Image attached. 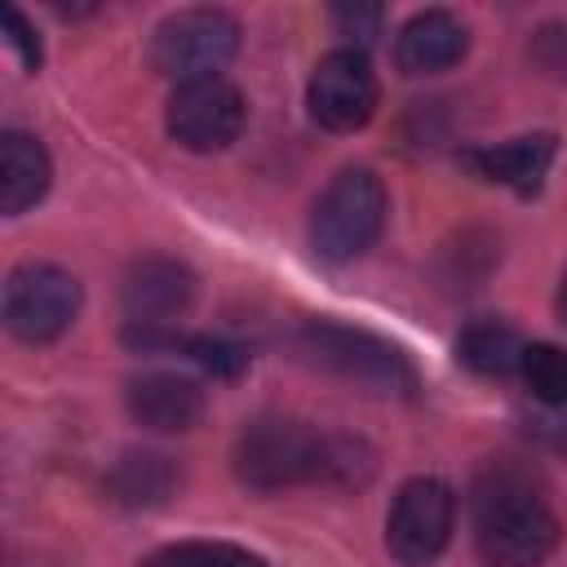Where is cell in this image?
<instances>
[{
	"mask_svg": "<svg viewBox=\"0 0 567 567\" xmlns=\"http://www.w3.org/2000/svg\"><path fill=\"white\" fill-rule=\"evenodd\" d=\"M235 474L252 492H284L297 483L354 487L372 474V452L346 434H319L292 416H261L235 443Z\"/></svg>",
	"mask_w": 567,
	"mask_h": 567,
	"instance_id": "6da1fadb",
	"label": "cell"
},
{
	"mask_svg": "<svg viewBox=\"0 0 567 567\" xmlns=\"http://www.w3.org/2000/svg\"><path fill=\"white\" fill-rule=\"evenodd\" d=\"M474 545L487 567H536L558 545V514L527 470L492 461L474 478Z\"/></svg>",
	"mask_w": 567,
	"mask_h": 567,
	"instance_id": "7a4b0ae2",
	"label": "cell"
},
{
	"mask_svg": "<svg viewBox=\"0 0 567 567\" xmlns=\"http://www.w3.org/2000/svg\"><path fill=\"white\" fill-rule=\"evenodd\" d=\"M390 213L385 186L372 168H341L310 213V244L323 261H350L381 235Z\"/></svg>",
	"mask_w": 567,
	"mask_h": 567,
	"instance_id": "3957f363",
	"label": "cell"
},
{
	"mask_svg": "<svg viewBox=\"0 0 567 567\" xmlns=\"http://www.w3.org/2000/svg\"><path fill=\"white\" fill-rule=\"evenodd\" d=\"M301 350L319 368H328V372H337V377H346L372 394H399V399L416 394V368L408 363V354L399 346L363 332V328L310 319L301 328Z\"/></svg>",
	"mask_w": 567,
	"mask_h": 567,
	"instance_id": "277c9868",
	"label": "cell"
},
{
	"mask_svg": "<svg viewBox=\"0 0 567 567\" xmlns=\"http://www.w3.org/2000/svg\"><path fill=\"white\" fill-rule=\"evenodd\" d=\"M239 49V22L226 9H177L155 27L151 40V66L177 84L199 75H221V66Z\"/></svg>",
	"mask_w": 567,
	"mask_h": 567,
	"instance_id": "5b68a950",
	"label": "cell"
},
{
	"mask_svg": "<svg viewBox=\"0 0 567 567\" xmlns=\"http://www.w3.org/2000/svg\"><path fill=\"white\" fill-rule=\"evenodd\" d=\"M80 310V279L62 266L49 261H27L18 270H9L4 279V328L27 341V346H44L58 341Z\"/></svg>",
	"mask_w": 567,
	"mask_h": 567,
	"instance_id": "8992f818",
	"label": "cell"
},
{
	"mask_svg": "<svg viewBox=\"0 0 567 567\" xmlns=\"http://www.w3.org/2000/svg\"><path fill=\"white\" fill-rule=\"evenodd\" d=\"M456 527V496L443 478H408L385 514V549L403 567L434 563Z\"/></svg>",
	"mask_w": 567,
	"mask_h": 567,
	"instance_id": "52a82bcc",
	"label": "cell"
},
{
	"mask_svg": "<svg viewBox=\"0 0 567 567\" xmlns=\"http://www.w3.org/2000/svg\"><path fill=\"white\" fill-rule=\"evenodd\" d=\"M377 97H381L377 71H372L368 53L354 44L323 53L310 71V84H306V106H310L315 124H323L332 133L363 128L377 111Z\"/></svg>",
	"mask_w": 567,
	"mask_h": 567,
	"instance_id": "ba28073f",
	"label": "cell"
},
{
	"mask_svg": "<svg viewBox=\"0 0 567 567\" xmlns=\"http://www.w3.org/2000/svg\"><path fill=\"white\" fill-rule=\"evenodd\" d=\"M244 93L226 75H199L173 89L168 97V133L186 151H226L244 128Z\"/></svg>",
	"mask_w": 567,
	"mask_h": 567,
	"instance_id": "9c48e42d",
	"label": "cell"
},
{
	"mask_svg": "<svg viewBox=\"0 0 567 567\" xmlns=\"http://www.w3.org/2000/svg\"><path fill=\"white\" fill-rule=\"evenodd\" d=\"M195 297V275L173 261V257H137L120 284V301L133 328L159 332L164 323H173Z\"/></svg>",
	"mask_w": 567,
	"mask_h": 567,
	"instance_id": "30bf717a",
	"label": "cell"
},
{
	"mask_svg": "<svg viewBox=\"0 0 567 567\" xmlns=\"http://www.w3.org/2000/svg\"><path fill=\"white\" fill-rule=\"evenodd\" d=\"M128 416L155 434H186L204 416V390L177 372H142L128 381Z\"/></svg>",
	"mask_w": 567,
	"mask_h": 567,
	"instance_id": "8fae6325",
	"label": "cell"
},
{
	"mask_svg": "<svg viewBox=\"0 0 567 567\" xmlns=\"http://www.w3.org/2000/svg\"><path fill=\"white\" fill-rule=\"evenodd\" d=\"M470 49V31L456 13L447 9H425L416 18H408L394 35V62L403 75H439L447 66H456Z\"/></svg>",
	"mask_w": 567,
	"mask_h": 567,
	"instance_id": "7c38bea8",
	"label": "cell"
},
{
	"mask_svg": "<svg viewBox=\"0 0 567 567\" xmlns=\"http://www.w3.org/2000/svg\"><path fill=\"white\" fill-rule=\"evenodd\" d=\"M554 133H532V137H514L501 146H478L470 151V168L496 186H509L518 195H536L549 164H554Z\"/></svg>",
	"mask_w": 567,
	"mask_h": 567,
	"instance_id": "4fadbf2b",
	"label": "cell"
},
{
	"mask_svg": "<svg viewBox=\"0 0 567 567\" xmlns=\"http://www.w3.org/2000/svg\"><path fill=\"white\" fill-rule=\"evenodd\" d=\"M49 151L31 133H4L0 137V213L18 217L49 190Z\"/></svg>",
	"mask_w": 567,
	"mask_h": 567,
	"instance_id": "5bb4252c",
	"label": "cell"
},
{
	"mask_svg": "<svg viewBox=\"0 0 567 567\" xmlns=\"http://www.w3.org/2000/svg\"><path fill=\"white\" fill-rule=\"evenodd\" d=\"M523 337L505 319H474L456 337V359L478 377H509L523 363Z\"/></svg>",
	"mask_w": 567,
	"mask_h": 567,
	"instance_id": "9a60e30c",
	"label": "cell"
},
{
	"mask_svg": "<svg viewBox=\"0 0 567 567\" xmlns=\"http://www.w3.org/2000/svg\"><path fill=\"white\" fill-rule=\"evenodd\" d=\"M173 478H177V474H173L168 456L128 452V456L120 461L111 487H115V496L128 501V505H155V501H164V496L173 492Z\"/></svg>",
	"mask_w": 567,
	"mask_h": 567,
	"instance_id": "2e32d148",
	"label": "cell"
},
{
	"mask_svg": "<svg viewBox=\"0 0 567 567\" xmlns=\"http://www.w3.org/2000/svg\"><path fill=\"white\" fill-rule=\"evenodd\" d=\"M146 567H266V558L230 540H182V545L151 554Z\"/></svg>",
	"mask_w": 567,
	"mask_h": 567,
	"instance_id": "e0dca14e",
	"label": "cell"
},
{
	"mask_svg": "<svg viewBox=\"0 0 567 567\" xmlns=\"http://www.w3.org/2000/svg\"><path fill=\"white\" fill-rule=\"evenodd\" d=\"M527 390L549 403V408H563L567 403V350L563 346H549V341H536L523 350V363H518Z\"/></svg>",
	"mask_w": 567,
	"mask_h": 567,
	"instance_id": "ac0fdd59",
	"label": "cell"
},
{
	"mask_svg": "<svg viewBox=\"0 0 567 567\" xmlns=\"http://www.w3.org/2000/svg\"><path fill=\"white\" fill-rule=\"evenodd\" d=\"M381 4H341V9H332V22H337V31L341 35H350L354 40V49H363L377 31H381Z\"/></svg>",
	"mask_w": 567,
	"mask_h": 567,
	"instance_id": "d6986e66",
	"label": "cell"
},
{
	"mask_svg": "<svg viewBox=\"0 0 567 567\" xmlns=\"http://www.w3.org/2000/svg\"><path fill=\"white\" fill-rule=\"evenodd\" d=\"M4 40L13 44V53H18V62H22L27 71L40 66V40H35V31L27 27V18H22L18 9H4Z\"/></svg>",
	"mask_w": 567,
	"mask_h": 567,
	"instance_id": "ffe728a7",
	"label": "cell"
},
{
	"mask_svg": "<svg viewBox=\"0 0 567 567\" xmlns=\"http://www.w3.org/2000/svg\"><path fill=\"white\" fill-rule=\"evenodd\" d=\"M558 319L567 323V275H563V284H558Z\"/></svg>",
	"mask_w": 567,
	"mask_h": 567,
	"instance_id": "44dd1931",
	"label": "cell"
}]
</instances>
